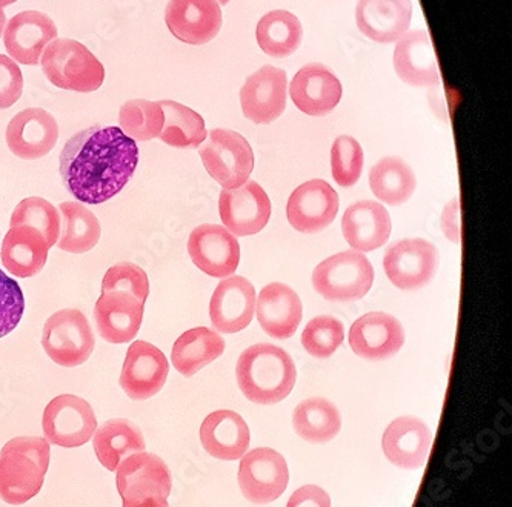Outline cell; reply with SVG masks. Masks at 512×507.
Listing matches in <instances>:
<instances>
[{"instance_id":"cell-34","label":"cell","mask_w":512,"mask_h":507,"mask_svg":"<svg viewBox=\"0 0 512 507\" xmlns=\"http://www.w3.org/2000/svg\"><path fill=\"white\" fill-rule=\"evenodd\" d=\"M60 237L57 246L71 254H85L99 243L100 222L93 211L76 202L60 203Z\"/></svg>"},{"instance_id":"cell-2","label":"cell","mask_w":512,"mask_h":507,"mask_svg":"<svg viewBox=\"0 0 512 507\" xmlns=\"http://www.w3.org/2000/svg\"><path fill=\"white\" fill-rule=\"evenodd\" d=\"M236 375L240 391L256 405H276L285 400L297 380L291 355L270 343L245 349L237 362Z\"/></svg>"},{"instance_id":"cell-32","label":"cell","mask_w":512,"mask_h":507,"mask_svg":"<svg viewBox=\"0 0 512 507\" xmlns=\"http://www.w3.org/2000/svg\"><path fill=\"white\" fill-rule=\"evenodd\" d=\"M225 348V340L217 332L199 326L183 332L177 338L171 352V362L183 377H193L200 369L217 360Z\"/></svg>"},{"instance_id":"cell-9","label":"cell","mask_w":512,"mask_h":507,"mask_svg":"<svg viewBox=\"0 0 512 507\" xmlns=\"http://www.w3.org/2000/svg\"><path fill=\"white\" fill-rule=\"evenodd\" d=\"M45 438L60 448H80L97 431V418L90 403L77 395L65 394L53 398L44 412Z\"/></svg>"},{"instance_id":"cell-15","label":"cell","mask_w":512,"mask_h":507,"mask_svg":"<svg viewBox=\"0 0 512 507\" xmlns=\"http://www.w3.org/2000/svg\"><path fill=\"white\" fill-rule=\"evenodd\" d=\"M168 372L170 365L165 354L151 343L137 340L128 348L120 386L131 400H148L162 391Z\"/></svg>"},{"instance_id":"cell-49","label":"cell","mask_w":512,"mask_h":507,"mask_svg":"<svg viewBox=\"0 0 512 507\" xmlns=\"http://www.w3.org/2000/svg\"><path fill=\"white\" fill-rule=\"evenodd\" d=\"M17 0H0V8L8 7V5L14 4Z\"/></svg>"},{"instance_id":"cell-31","label":"cell","mask_w":512,"mask_h":507,"mask_svg":"<svg viewBox=\"0 0 512 507\" xmlns=\"http://www.w3.org/2000/svg\"><path fill=\"white\" fill-rule=\"evenodd\" d=\"M93 445L97 460L111 472L117 471L120 463L131 455L145 452L142 431L124 418H116L100 426L94 432Z\"/></svg>"},{"instance_id":"cell-3","label":"cell","mask_w":512,"mask_h":507,"mask_svg":"<svg viewBox=\"0 0 512 507\" xmlns=\"http://www.w3.org/2000/svg\"><path fill=\"white\" fill-rule=\"evenodd\" d=\"M50 466V443L40 437H17L0 451V498L22 506L39 494Z\"/></svg>"},{"instance_id":"cell-13","label":"cell","mask_w":512,"mask_h":507,"mask_svg":"<svg viewBox=\"0 0 512 507\" xmlns=\"http://www.w3.org/2000/svg\"><path fill=\"white\" fill-rule=\"evenodd\" d=\"M188 254L200 271L214 279H227L239 268V242L220 225L197 226L188 240Z\"/></svg>"},{"instance_id":"cell-12","label":"cell","mask_w":512,"mask_h":507,"mask_svg":"<svg viewBox=\"0 0 512 507\" xmlns=\"http://www.w3.org/2000/svg\"><path fill=\"white\" fill-rule=\"evenodd\" d=\"M223 225L236 237L254 236L271 217V200L259 183L248 180L236 189H225L219 197Z\"/></svg>"},{"instance_id":"cell-6","label":"cell","mask_w":512,"mask_h":507,"mask_svg":"<svg viewBox=\"0 0 512 507\" xmlns=\"http://www.w3.org/2000/svg\"><path fill=\"white\" fill-rule=\"evenodd\" d=\"M42 346L56 365L76 368L91 357L96 340L84 312L62 309L45 323Z\"/></svg>"},{"instance_id":"cell-27","label":"cell","mask_w":512,"mask_h":507,"mask_svg":"<svg viewBox=\"0 0 512 507\" xmlns=\"http://www.w3.org/2000/svg\"><path fill=\"white\" fill-rule=\"evenodd\" d=\"M200 441L211 457L240 460L250 448L251 434L242 415L228 409L211 412L200 426Z\"/></svg>"},{"instance_id":"cell-37","label":"cell","mask_w":512,"mask_h":507,"mask_svg":"<svg viewBox=\"0 0 512 507\" xmlns=\"http://www.w3.org/2000/svg\"><path fill=\"white\" fill-rule=\"evenodd\" d=\"M165 123L159 139L174 148H199L208 133L205 120L196 111L174 100L160 102Z\"/></svg>"},{"instance_id":"cell-8","label":"cell","mask_w":512,"mask_h":507,"mask_svg":"<svg viewBox=\"0 0 512 507\" xmlns=\"http://www.w3.org/2000/svg\"><path fill=\"white\" fill-rule=\"evenodd\" d=\"M116 484L124 506H140L168 500L173 478L162 458L139 452L120 463Z\"/></svg>"},{"instance_id":"cell-36","label":"cell","mask_w":512,"mask_h":507,"mask_svg":"<svg viewBox=\"0 0 512 507\" xmlns=\"http://www.w3.org/2000/svg\"><path fill=\"white\" fill-rule=\"evenodd\" d=\"M416 174L399 157H385L370 171V186L374 196L386 205L399 206L408 202L416 191Z\"/></svg>"},{"instance_id":"cell-43","label":"cell","mask_w":512,"mask_h":507,"mask_svg":"<svg viewBox=\"0 0 512 507\" xmlns=\"http://www.w3.org/2000/svg\"><path fill=\"white\" fill-rule=\"evenodd\" d=\"M24 312L25 297L19 283L0 269V338L17 328Z\"/></svg>"},{"instance_id":"cell-7","label":"cell","mask_w":512,"mask_h":507,"mask_svg":"<svg viewBox=\"0 0 512 507\" xmlns=\"http://www.w3.org/2000/svg\"><path fill=\"white\" fill-rule=\"evenodd\" d=\"M200 159L207 173L225 189L245 185L254 169L253 148L236 131H211L200 148Z\"/></svg>"},{"instance_id":"cell-28","label":"cell","mask_w":512,"mask_h":507,"mask_svg":"<svg viewBox=\"0 0 512 507\" xmlns=\"http://www.w3.org/2000/svg\"><path fill=\"white\" fill-rule=\"evenodd\" d=\"M394 68L411 87H436L440 82L439 65L428 31H411L397 40Z\"/></svg>"},{"instance_id":"cell-4","label":"cell","mask_w":512,"mask_h":507,"mask_svg":"<svg viewBox=\"0 0 512 507\" xmlns=\"http://www.w3.org/2000/svg\"><path fill=\"white\" fill-rule=\"evenodd\" d=\"M42 70L54 87L76 93H93L105 82L100 60L73 39H56L45 48Z\"/></svg>"},{"instance_id":"cell-41","label":"cell","mask_w":512,"mask_h":507,"mask_svg":"<svg viewBox=\"0 0 512 507\" xmlns=\"http://www.w3.org/2000/svg\"><path fill=\"white\" fill-rule=\"evenodd\" d=\"M363 150L354 137L340 136L331 148V171L343 188L356 185L363 171Z\"/></svg>"},{"instance_id":"cell-45","label":"cell","mask_w":512,"mask_h":507,"mask_svg":"<svg viewBox=\"0 0 512 507\" xmlns=\"http://www.w3.org/2000/svg\"><path fill=\"white\" fill-rule=\"evenodd\" d=\"M286 507H331V498L320 486L306 484L291 495Z\"/></svg>"},{"instance_id":"cell-50","label":"cell","mask_w":512,"mask_h":507,"mask_svg":"<svg viewBox=\"0 0 512 507\" xmlns=\"http://www.w3.org/2000/svg\"><path fill=\"white\" fill-rule=\"evenodd\" d=\"M219 2V5H227L230 0H217Z\"/></svg>"},{"instance_id":"cell-42","label":"cell","mask_w":512,"mask_h":507,"mask_svg":"<svg viewBox=\"0 0 512 507\" xmlns=\"http://www.w3.org/2000/svg\"><path fill=\"white\" fill-rule=\"evenodd\" d=\"M110 291L133 295L145 305L150 295V279L147 272L136 263H117L113 268L108 269L102 280V292Z\"/></svg>"},{"instance_id":"cell-47","label":"cell","mask_w":512,"mask_h":507,"mask_svg":"<svg viewBox=\"0 0 512 507\" xmlns=\"http://www.w3.org/2000/svg\"><path fill=\"white\" fill-rule=\"evenodd\" d=\"M122 507H170L168 500L156 501V503L140 504V506H122Z\"/></svg>"},{"instance_id":"cell-14","label":"cell","mask_w":512,"mask_h":507,"mask_svg":"<svg viewBox=\"0 0 512 507\" xmlns=\"http://www.w3.org/2000/svg\"><path fill=\"white\" fill-rule=\"evenodd\" d=\"M339 213V196L325 180L314 179L294 189L286 216L296 231L316 234L328 228Z\"/></svg>"},{"instance_id":"cell-17","label":"cell","mask_w":512,"mask_h":507,"mask_svg":"<svg viewBox=\"0 0 512 507\" xmlns=\"http://www.w3.org/2000/svg\"><path fill=\"white\" fill-rule=\"evenodd\" d=\"M165 22L183 44L205 45L222 28V10L217 0H170Z\"/></svg>"},{"instance_id":"cell-5","label":"cell","mask_w":512,"mask_h":507,"mask_svg":"<svg viewBox=\"0 0 512 507\" xmlns=\"http://www.w3.org/2000/svg\"><path fill=\"white\" fill-rule=\"evenodd\" d=\"M373 283V265L356 249L323 260L313 272L314 289L330 302H357L371 291Z\"/></svg>"},{"instance_id":"cell-21","label":"cell","mask_w":512,"mask_h":507,"mask_svg":"<svg viewBox=\"0 0 512 507\" xmlns=\"http://www.w3.org/2000/svg\"><path fill=\"white\" fill-rule=\"evenodd\" d=\"M56 39L54 20L40 11H22L5 27V48L14 62L24 65H37L45 48Z\"/></svg>"},{"instance_id":"cell-44","label":"cell","mask_w":512,"mask_h":507,"mask_svg":"<svg viewBox=\"0 0 512 507\" xmlns=\"http://www.w3.org/2000/svg\"><path fill=\"white\" fill-rule=\"evenodd\" d=\"M24 93V76L11 57L0 54V110H8Z\"/></svg>"},{"instance_id":"cell-22","label":"cell","mask_w":512,"mask_h":507,"mask_svg":"<svg viewBox=\"0 0 512 507\" xmlns=\"http://www.w3.org/2000/svg\"><path fill=\"white\" fill-rule=\"evenodd\" d=\"M145 305L125 292H102L94 306L97 332L105 342L122 345L139 334Z\"/></svg>"},{"instance_id":"cell-35","label":"cell","mask_w":512,"mask_h":507,"mask_svg":"<svg viewBox=\"0 0 512 507\" xmlns=\"http://www.w3.org/2000/svg\"><path fill=\"white\" fill-rule=\"evenodd\" d=\"M256 37L263 53L282 59L299 50L303 37L302 24L290 11H271L257 24Z\"/></svg>"},{"instance_id":"cell-29","label":"cell","mask_w":512,"mask_h":507,"mask_svg":"<svg viewBox=\"0 0 512 507\" xmlns=\"http://www.w3.org/2000/svg\"><path fill=\"white\" fill-rule=\"evenodd\" d=\"M391 228V217L385 206L371 200L354 203L343 214V237L356 251L382 248L391 236Z\"/></svg>"},{"instance_id":"cell-26","label":"cell","mask_w":512,"mask_h":507,"mask_svg":"<svg viewBox=\"0 0 512 507\" xmlns=\"http://www.w3.org/2000/svg\"><path fill=\"white\" fill-rule=\"evenodd\" d=\"M257 320L263 331L277 340L293 337L302 322V300L285 283H270L256 300Z\"/></svg>"},{"instance_id":"cell-48","label":"cell","mask_w":512,"mask_h":507,"mask_svg":"<svg viewBox=\"0 0 512 507\" xmlns=\"http://www.w3.org/2000/svg\"><path fill=\"white\" fill-rule=\"evenodd\" d=\"M5 27H7V16H5L4 10L0 8V36L4 33Z\"/></svg>"},{"instance_id":"cell-30","label":"cell","mask_w":512,"mask_h":507,"mask_svg":"<svg viewBox=\"0 0 512 507\" xmlns=\"http://www.w3.org/2000/svg\"><path fill=\"white\" fill-rule=\"evenodd\" d=\"M50 246L36 229L28 226H10L2 242V265L14 277L30 279L37 276L48 259Z\"/></svg>"},{"instance_id":"cell-25","label":"cell","mask_w":512,"mask_h":507,"mask_svg":"<svg viewBox=\"0 0 512 507\" xmlns=\"http://www.w3.org/2000/svg\"><path fill=\"white\" fill-rule=\"evenodd\" d=\"M411 19V0H360L356 8L357 27L379 44H393L405 36Z\"/></svg>"},{"instance_id":"cell-18","label":"cell","mask_w":512,"mask_h":507,"mask_svg":"<svg viewBox=\"0 0 512 507\" xmlns=\"http://www.w3.org/2000/svg\"><path fill=\"white\" fill-rule=\"evenodd\" d=\"M59 139L56 119L42 108H28L11 119L7 145L19 159L37 160L54 150Z\"/></svg>"},{"instance_id":"cell-19","label":"cell","mask_w":512,"mask_h":507,"mask_svg":"<svg viewBox=\"0 0 512 507\" xmlns=\"http://www.w3.org/2000/svg\"><path fill=\"white\" fill-rule=\"evenodd\" d=\"M256 311V289L245 277L233 276L217 285L210 302V319L223 334L248 328Z\"/></svg>"},{"instance_id":"cell-33","label":"cell","mask_w":512,"mask_h":507,"mask_svg":"<svg viewBox=\"0 0 512 507\" xmlns=\"http://www.w3.org/2000/svg\"><path fill=\"white\" fill-rule=\"evenodd\" d=\"M293 428L308 443L322 445L339 435L342 417L330 400L322 397L308 398L294 409Z\"/></svg>"},{"instance_id":"cell-38","label":"cell","mask_w":512,"mask_h":507,"mask_svg":"<svg viewBox=\"0 0 512 507\" xmlns=\"http://www.w3.org/2000/svg\"><path fill=\"white\" fill-rule=\"evenodd\" d=\"M120 130L134 142H148L157 139L162 133L165 114L160 102L134 99L120 107Z\"/></svg>"},{"instance_id":"cell-1","label":"cell","mask_w":512,"mask_h":507,"mask_svg":"<svg viewBox=\"0 0 512 507\" xmlns=\"http://www.w3.org/2000/svg\"><path fill=\"white\" fill-rule=\"evenodd\" d=\"M139 148L117 126H91L74 134L60 153V176L79 202L100 205L134 176Z\"/></svg>"},{"instance_id":"cell-23","label":"cell","mask_w":512,"mask_h":507,"mask_svg":"<svg viewBox=\"0 0 512 507\" xmlns=\"http://www.w3.org/2000/svg\"><path fill=\"white\" fill-rule=\"evenodd\" d=\"M291 99L302 113L322 117L330 114L342 99V83L322 63H310L294 76Z\"/></svg>"},{"instance_id":"cell-16","label":"cell","mask_w":512,"mask_h":507,"mask_svg":"<svg viewBox=\"0 0 512 507\" xmlns=\"http://www.w3.org/2000/svg\"><path fill=\"white\" fill-rule=\"evenodd\" d=\"M288 79L280 68L265 65L248 77L240 90L243 114L257 125L274 122L286 108Z\"/></svg>"},{"instance_id":"cell-11","label":"cell","mask_w":512,"mask_h":507,"mask_svg":"<svg viewBox=\"0 0 512 507\" xmlns=\"http://www.w3.org/2000/svg\"><path fill=\"white\" fill-rule=\"evenodd\" d=\"M389 282L402 291L428 285L439 268V252L428 240L406 239L389 246L383 257Z\"/></svg>"},{"instance_id":"cell-39","label":"cell","mask_w":512,"mask_h":507,"mask_svg":"<svg viewBox=\"0 0 512 507\" xmlns=\"http://www.w3.org/2000/svg\"><path fill=\"white\" fill-rule=\"evenodd\" d=\"M10 226H28L42 234L47 245L54 246L60 237V214L54 205L40 197H28L14 208Z\"/></svg>"},{"instance_id":"cell-10","label":"cell","mask_w":512,"mask_h":507,"mask_svg":"<svg viewBox=\"0 0 512 507\" xmlns=\"http://www.w3.org/2000/svg\"><path fill=\"white\" fill-rule=\"evenodd\" d=\"M290 469L285 457L271 448H259L243 455L239 486L243 497L254 504L279 500L288 488Z\"/></svg>"},{"instance_id":"cell-24","label":"cell","mask_w":512,"mask_h":507,"mask_svg":"<svg viewBox=\"0 0 512 507\" xmlns=\"http://www.w3.org/2000/svg\"><path fill=\"white\" fill-rule=\"evenodd\" d=\"M433 435L425 421L417 417H400L383 432L382 449L394 466L406 471L423 468Z\"/></svg>"},{"instance_id":"cell-46","label":"cell","mask_w":512,"mask_h":507,"mask_svg":"<svg viewBox=\"0 0 512 507\" xmlns=\"http://www.w3.org/2000/svg\"><path fill=\"white\" fill-rule=\"evenodd\" d=\"M443 234L453 243H460V199L451 200L442 213Z\"/></svg>"},{"instance_id":"cell-40","label":"cell","mask_w":512,"mask_h":507,"mask_svg":"<svg viewBox=\"0 0 512 507\" xmlns=\"http://www.w3.org/2000/svg\"><path fill=\"white\" fill-rule=\"evenodd\" d=\"M343 340L345 328L333 315H319L303 329V348L316 358L331 357L340 348Z\"/></svg>"},{"instance_id":"cell-20","label":"cell","mask_w":512,"mask_h":507,"mask_svg":"<svg viewBox=\"0 0 512 507\" xmlns=\"http://www.w3.org/2000/svg\"><path fill=\"white\" fill-rule=\"evenodd\" d=\"M354 354L371 362L393 357L405 345L402 323L385 312H370L360 317L350 329Z\"/></svg>"}]
</instances>
